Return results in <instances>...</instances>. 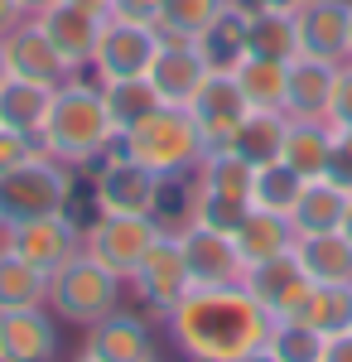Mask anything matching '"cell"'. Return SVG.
Returning a JSON list of instances; mask_svg holds the SVG:
<instances>
[{
  "instance_id": "cell-4",
  "label": "cell",
  "mask_w": 352,
  "mask_h": 362,
  "mask_svg": "<svg viewBox=\"0 0 352 362\" xmlns=\"http://www.w3.org/2000/svg\"><path fill=\"white\" fill-rule=\"evenodd\" d=\"M68 203H73V169L44 150L0 179V227L63 213Z\"/></svg>"
},
{
  "instance_id": "cell-15",
  "label": "cell",
  "mask_w": 352,
  "mask_h": 362,
  "mask_svg": "<svg viewBox=\"0 0 352 362\" xmlns=\"http://www.w3.org/2000/svg\"><path fill=\"white\" fill-rule=\"evenodd\" d=\"M29 20H39V29L49 34V44L63 54V63H68L73 73H87V68H92L97 39H102V25H107V20L78 10L73 0H58V5L44 10V15H29Z\"/></svg>"
},
{
  "instance_id": "cell-37",
  "label": "cell",
  "mask_w": 352,
  "mask_h": 362,
  "mask_svg": "<svg viewBox=\"0 0 352 362\" xmlns=\"http://www.w3.org/2000/svg\"><path fill=\"white\" fill-rule=\"evenodd\" d=\"M251 213V198H232V194H217V189H193V213L189 223H203L213 232H237Z\"/></svg>"
},
{
  "instance_id": "cell-24",
  "label": "cell",
  "mask_w": 352,
  "mask_h": 362,
  "mask_svg": "<svg viewBox=\"0 0 352 362\" xmlns=\"http://www.w3.org/2000/svg\"><path fill=\"white\" fill-rule=\"evenodd\" d=\"M280 160L295 169L299 179H319V174H328V160H333V121L290 116V131H285Z\"/></svg>"
},
{
  "instance_id": "cell-10",
  "label": "cell",
  "mask_w": 352,
  "mask_h": 362,
  "mask_svg": "<svg viewBox=\"0 0 352 362\" xmlns=\"http://www.w3.org/2000/svg\"><path fill=\"white\" fill-rule=\"evenodd\" d=\"M246 112H251V102L242 97L237 78L232 73H208L189 102V116L198 126V136H203V155L208 150H232V136L246 121Z\"/></svg>"
},
{
  "instance_id": "cell-14",
  "label": "cell",
  "mask_w": 352,
  "mask_h": 362,
  "mask_svg": "<svg viewBox=\"0 0 352 362\" xmlns=\"http://www.w3.org/2000/svg\"><path fill=\"white\" fill-rule=\"evenodd\" d=\"M58 358V314L44 305L0 314V362H54Z\"/></svg>"
},
{
  "instance_id": "cell-33",
  "label": "cell",
  "mask_w": 352,
  "mask_h": 362,
  "mask_svg": "<svg viewBox=\"0 0 352 362\" xmlns=\"http://www.w3.org/2000/svg\"><path fill=\"white\" fill-rule=\"evenodd\" d=\"M49 300V276H39L29 261L0 247V314L5 309H34Z\"/></svg>"
},
{
  "instance_id": "cell-43",
  "label": "cell",
  "mask_w": 352,
  "mask_h": 362,
  "mask_svg": "<svg viewBox=\"0 0 352 362\" xmlns=\"http://www.w3.org/2000/svg\"><path fill=\"white\" fill-rule=\"evenodd\" d=\"M78 10H87V15H97V20H111V0H73Z\"/></svg>"
},
{
  "instance_id": "cell-46",
  "label": "cell",
  "mask_w": 352,
  "mask_h": 362,
  "mask_svg": "<svg viewBox=\"0 0 352 362\" xmlns=\"http://www.w3.org/2000/svg\"><path fill=\"white\" fill-rule=\"evenodd\" d=\"M20 5H25V15H44V10L58 5V0H20Z\"/></svg>"
},
{
  "instance_id": "cell-51",
  "label": "cell",
  "mask_w": 352,
  "mask_h": 362,
  "mask_svg": "<svg viewBox=\"0 0 352 362\" xmlns=\"http://www.w3.org/2000/svg\"><path fill=\"white\" fill-rule=\"evenodd\" d=\"M242 5H251V0H242Z\"/></svg>"
},
{
  "instance_id": "cell-44",
  "label": "cell",
  "mask_w": 352,
  "mask_h": 362,
  "mask_svg": "<svg viewBox=\"0 0 352 362\" xmlns=\"http://www.w3.org/2000/svg\"><path fill=\"white\" fill-rule=\"evenodd\" d=\"M237 362H280V358L271 353V343H256V348H251V353H242Z\"/></svg>"
},
{
  "instance_id": "cell-11",
  "label": "cell",
  "mask_w": 352,
  "mask_h": 362,
  "mask_svg": "<svg viewBox=\"0 0 352 362\" xmlns=\"http://www.w3.org/2000/svg\"><path fill=\"white\" fill-rule=\"evenodd\" d=\"M160 54V29L155 25H126V20H107L102 39H97V58H92V73L97 83L111 78H145L150 63Z\"/></svg>"
},
{
  "instance_id": "cell-38",
  "label": "cell",
  "mask_w": 352,
  "mask_h": 362,
  "mask_svg": "<svg viewBox=\"0 0 352 362\" xmlns=\"http://www.w3.org/2000/svg\"><path fill=\"white\" fill-rule=\"evenodd\" d=\"M29 155H39V140L20 136V131H10V126H0V179H5L10 169H20Z\"/></svg>"
},
{
  "instance_id": "cell-22",
  "label": "cell",
  "mask_w": 352,
  "mask_h": 362,
  "mask_svg": "<svg viewBox=\"0 0 352 362\" xmlns=\"http://www.w3.org/2000/svg\"><path fill=\"white\" fill-rule=\"evenodd\" d=\"M295 261L314 285H352V242L343 232H309L295 237Z\"/></svg>"
},
{
  "instance_id": "cell-50",
  "label": "cell",
  "mask_w": 352,
  "mask_h": 362,
  "mask_svg": "<svg viewBox=\"0 0 352 362\" xmlns=\"http://www.w3.org/2000/svg\"><path fill=\"white\" fill-rule=\"evenodd\" d=\"M73 362H97V358H87V353H78V358H73Z\"/></svg>"
},
{
  "instance_id": "cell-21",
  "label": "cell",
  "mask_w": 352,
  "mask_h": 362,
  "mask_svg": "<svg viewBox=\"0 0 352 362\" xmlns=\"http://www.w3.org/2000/svg\"><path fill=\"white\" fill-rule=\"evenodd\" d=\"M295 237H299L295 223H290L285 213H266V208H251V213H246V223L232 232L242 266H261V261H271V256L295 251Z\"/></svg>"
},
{
  "instance_id": "cell-23",
  "label": "cell",
  "mask_w": 352,
  "mask_h": 362,
  "mask_svg": "<svg viewBox=\"0 0 352 362\" xmlns=\"http://www.w3.org/2000/svg\"><path fill=\"white\" fill-rule=\"evenodd\" d=\"M348 198L352 194L343 184H333L328 174L304 179L299 203L290 208V223H295L299 237H309V232H338V227H343V213H348Z\"/></svg>"
},
{
  "instance_id": "cell-8",
  "label": "cell",
  "mask_w": 352,
  "mask_h": 362,
  "mask_svg": "<svg viewBox=\"0 0 352 362\" xmlns=\"http://www.w3.org/2000/svg\"><path fill=\"white\" fill-rule=\"evenodd\" d=\"M160 194H164V179L155 169L136 165L121 150V140L107 155V165L92 174V203H97V213H155Z\"/></svg>"
},
{
  "instance_id": "cell-35",
  "label": "cell",
  "mask_w": 352,
  "mask_h": 362,
  "mask_svg": "<svg viewBox=\"0 0 352 362\" xmlns=\"http://www.w3.org/2000/svg\"><path fill=\"white\" fill-rule=\"evenodd\" d=\"M299 189H304V179L285 160L261 165L256 169V184H251V208H266V213H285L290 218V208L299 203Z\"/></svg>"
},
{
  "instance_id": "cell-7",
  "label": "cell",
  "mask_w": 352,
  "mask_h": 362,
  "mask_svg": "<svg viewBox=\"0 0 352 362\" xmlns=\"http://www.w3.org/2000/svg\"><path fill=\"white\" fill-rule=\"evenodd\" d=\"M0 247L15 251L20 261H29L39 276H54L58 266H68L82 251V227L63 213H49V218H29V223L0 227Z\"/></svg>"
},
{
  "instance_id": "cell-6",
  "label": "cell",
  "mask_w": 352,
  "mask_h": 362,
  "mask_svg": "<svg viewBox=\"0 0 352 362\" xmlns=\"http://www.w3.org/2000/svg\"><path fill=\"white\" fill-rule=\"evenodd\" d=\"M164 232L155 213H97V223L82 232V251L92 261H102L111 276L131 280L140 266V256L150 251V242Z\"/></svg>"
},
{
  "instance_id": "cell-5",
  "label": "cell",
  "mask_w": 352,
  "mask_h": 362,
  "mask_svg": "<svg viewBox=\"0 0 352 362\" xmlns=\"http://www.w3.org/2000/svg\"><path fill=\"white\" fill-rule=\"evenodd\" d=\"M63 324L92 329L97 319H107L111 309H121V276H111L102 261H92L87 251H78L68 266H58L49 276V300Z\"/></svg>"
},
{
  "instance_id": "cell-29",
  "label": "cell",
  "mask_w": 352,
  "mask_h": 362,
  "mask_svg": "<svg viewBox=\"0 0 352 362\" xmlns=\"http://www.w3.org/2000/svg\"><path fill=\"white\" fill-rule=\"evenodd\" d=\"M285 131H290V112H246V121L232 136V150L246 165H275L285 150Z\"/></svg>"
},
{
  "instance_id": "cell-42",
  "label": "cell",
  "mask_w": 352,
  "mask_h": 362,
  "mask_svg": "<svg viewBox=\"0 0 352 362\" xmlns=\"http://www.w3.org/2000/svg\"><path fill=\"white\" fill-rule=\"evenodd\" d=\"M25 20H29V15H25V5H20V0H0V39H5L10 29H20Z\"/></svg>"
},
{
  "instance_id": "cell-3",
  "label": "cell",
  "mask_w": 352,
  "mask_h": 362,
  "mask_svg": "<svg viewBox=\"0 0 352 362\" xmlns=\"http://www.w3.org/2000/svg\"><path fill=\"white\" fill-rule=\"evenodd\" d=\"M121 150L136 160V165L155 169L160 179H189L198 160H203V136H198V126H193L189 107H155V112H145L121 136Z\"/></svg>"
},
{
  "instance_id": "cell-27",
  "label": "cell",
  "mask_w": 352,
  "mask_h": 362,
  "mask_svg": "<svg viewBox=\"0 0 352 362\" xmlns=\"http://www.w3.org/2000/svg\"><path fill=\"white\" fill-rule=\"evenodd\" d=\"M285 319H299V324L319 329L324 338L343 334V329H352V285H314L309 280V290L299 295V305Z\"/></svg>"
},
{
  "instance_id": "cell-25",
  "label": "cell",
  "mask_w": 352,
  "mask_h": 362,
  "mask_svg": "<svg viewBox=\"0 0 352 362\" xmlns=\"http://www.w3.org/2000/svg\"><path fill=\"white\" fill-rule=\"evenodd\" d=\"M246 54L256 58H280L290 63L299 58V29L290 10H271V5H246Z\"/></svg>"
},
{
  "instance_id": "cell-52",
  "label": "cell",
  "mask_w": 352,
  "mask_h": 362,
  "mask_svg": "<svg viewBox=\"0 0 352 362\" xmlns=\"http://www.w3.org/2000/svg\"><path fill=\"white\" fill-rule=\"evenodd\" d=\"M150 362H160V358H150Z\"/></svg>"
},
{
  "instance_id": "cell-20",
  "label": "cell",
  "mask_w": 352,
  "mask_h": 362,
  "mask_svg": "<svg viewBox=\"0 0 352 362\" xmlns=\"http://www.w3.org/2000/svg\"><path fill=\"white\" fill-rule=\"evenodd\" d=\"M338 68L343 63H328V58H290V92H285V112L290 116H314L328 121L333 107V87H338Z\"/></svg>"
},
{
  "instance_id": "cell-16",
  "label": "cell",
  "mask_w": 352,
  "mask_h": 362,
  "mask_svg": "<svg viewBox=\"0 0 352 362\" xmlns=\"http://www.w3.org/2000/svg\"><path fill=\"white\" fill-rule=\"evenodd\" d=\"M348 20H352V0H309V5H299L295 10L299 54L348 63Z\"/></svg>"
},
{
  "instance_id": "cell-40",
  "label": "cell",
  "mask_w": 352,
  "mask_h": 362,
  "mask_svg": "<svg viewBox=\"0 0 352 362\" xmlns=\"http://www.w3.org/2000/svg\"><path fill=\"white\" fill-rule=\"evenodd\" d=\"M333 126H352V58L338 68V87H333V107H328Z\"/></svg>"
},
{
  "instance_id": "cell-9",
  "label": "cell",
  "mask_w": 352,
  "mask_h": 362,
  "mask_svg": "<svg viewBox=\"0 0 352 362\" xmlns=\"http://www.w3.org/2000/svg\"><path fill=\"white\" fill-rule=\"evenodd\" d=\"M131 285H136L140 305L155 309V314H164V319H169V309L193 290L189 261H184V247H179V232H174V227H164L160 237L150 242V251L140 256Z\"/></svg>"
},
{
  "instance_id": "cell-41",
  "label": "cell",
  "mask_w": 352,
  "mask_h": 362,
  "mask_svg": "<svg viewBox=\"0 0 352 362\" xmlns=\"http://www.w3.org/2000/svg\"><path fill=\"white\" fill-rule=\"evenodd\" d=\"M319 362H352V329H343V334H328L324 358H319Z\"/></svg>"
},
{
  "instance_id": "cell-19",
  "label": "cell",
  "mask_w": 352,
  "mask_h": 362,
  "mask_svg": "<svg viewBox=\"0 0 352 362\" xmlns=\"http://www.w3.org/2000/svg\"><path fill=\"white\" fill-rule=\"evenodd\" d=\"M242 285L251 290V300L266 309L271 319H285L299 305V295L309 290V276H304V266L295 261V251H285V256H271L261 266H246Z\"/></svg>"
},
{
  "instance_id": "cell-18",
  "label": "cell",
  "mask_w": 352,
  "mask_h": 362,
  "mask_svg": "<svg viewBox=\"0 0 352 362\" xmlns=\"http://www.w3.org/2000/svg\"><path fill=\"white\" fill-rule=\"evenodd\" d=\"M82 353L97 362H150L155 358V334L140 314H126V309H111L107 319H97L87 329V343Z\"/></svg>"
},
{
  "instance_id": "cell-36",
  "label": "cell",
  "mask_w": 352,
  "mask_h": 362,
  "mask_svg": "<svg viewBox=\"0 0 352 362\" xmlns=\"http://www.w3.org/2000/svg\"><path fill=\"white\" fill-rule=\"evenodd\" d=\"M266 343H271V353L280 362H319L328 338L319 329H309V324H299V319H271Z\"/></svg>"
},
{
  "instance_id": "cell-49",
  "label": "cell",
  "mask_w": 352,
  "mask_h": 362,
  "mask_svg": "<svg viewBox=\"0 0 352 362\" xmlns=\"http://www.w3.org/2000/svg\"><path fill=\"white\" fill-rule=\"evenodd\" d=\"M348 58H352V20H348Z\"/></svg>"
},
{
  "instance_id": "cell-30",
  "label": "cell",
  "mask_w": 352,
  "mask_h": 362,
  "mask_svg": "<svg viewBox=\"0 0 352 362\" xmlns=\"http://www.w3.org/2000/svg\"><path fill=\"white\" fill-rule=\"evenodd\" d=\"M49 107H54V87L25 83V78H10V83L0 87V126L20 131V136H34V140H39Z\"/></svg>"
},
{
  "instance_id": "cell-28",
  "label": "cell",
  "mask_w": 352,
  "mask_h": 362,
  "mask_svg": "<svg viewBox=\"0 0 352 362\" xmlns=\"http://www.w3.org/2000/svg\"><path fill=\"white\" fill-rule=\"evenodd\" d=\"M193 44L203 49V58H208L213 73H232V68L246 58V5H242V0H232L213 25L193 39Z\"/></svg>"
},
{
  "instance_id": "cell-2",
  "label": "cell",
  "mask_w": 352,
  "mask_h": 362,
  "mask_svg": "<svg viewBox=\"0 0 352 362\" xmlns=\"http://www.w3.org/2000/svg\"><path fill=\"white\" fill-rule=\"evenodd\" d=\"M116 126L107 116V102H102V87L82 83L78 73L63 87H54V107L44 116V131H39V150L63 160L68 169H97L107 165V155L116 150Z\"/></svg>"
},
{
  "instance_id": "cell-12",
  "label": "cell",
  "mask_w": 352,
  "mask_h": 362,
  "mask_svg": "<svg viewBox=\"0 0 352 362\" xmlns=\"http://www.w3.org/2000/svg\"><path fill=\"white\" fill-rule=\"evenodd\" d=\"M208 73L213 68H208V58L193 39H160V54H155L145 78H150V87H155V97L164 107H189Z\"/></svg>"
},
{
  "instance_id": "cell-32",
  "label": "cell",
  "mask_w": 352,
  "mask_h": 362,
  "mask_svg": "<svg viewBox=\"0 0 352 362\" xmlns=\"http://www.w3.org/2000/svg\"><path fill=\"white\" fill-rule=\"evenodd\" d=\"M193 184L198 189H217V194H232V198H251L256 165H246L237 150H208L198 160V169H193Z\"/></svg>"
},
{
  "instance_id": "cell-48",
  "label": "cell",
  "mask_w": 352,
  "mask_h": 362,
  "mask_svg": "<svg viewBox=\"0 0 352 362\" xmlns=\"http://www.w3.org/2000/svg\"><path fill=\"white\" fill-rule=\"evenodd\" d=\"M338 232H343V237L352 242V198H348V213H343V227H338Z\"/></svg>"
},
{
  "instance_id": "cell-26",
  "label": "cell",
  "mask_w": 352,
  "mask_h": 362,
  "mask_svg": "<svg viewBox=\"0 0 352 362\" xmlns=\"http://www.w3.org/2000/svg\"><path fill=\"white\" fill-rule=\"evenodd\" d=\"M232 78L242 87V97L251 102V112H285V92H290V63L280 58H256L246 54Z\"/></svg>"
},
{
  "instance_id": "cell-39",
  "label": "cell",
  "mask_w": 352,
  "mask_h": 362,
  "mask_svg": "<svg viewBox=\"0 0 352 362\" xmlns=\"http://www.w3.org/2000/svg\"><path fill=\"white\" fill-rule=\"evenodd\" d=\"M164 0H111V20H126V25H160Z\"/></svg>"
},
{
  "instance_id": "cell-31",
  "label": "cell",
  "mask_w": 352,
  "mask_h": 362,
  "mask_svg": "<svg viewBox=\"0 0 352 362\" xmlns=\"http://www.w3.org/2000/svg\"><path fill=\"white\" fill-rule=\"evenodd\" d=\"M97 87H102V102H107V116H111V126H116V136H126L145 112L160 107L150 78H111V83H97Z\"/></svg>"
},
{
  "instance_id": "cell-47",
  "label": "cell",
  "mask_w": 352,
  "mask_h": 362,
  "mask_svg": "<svg viewBox=\"0 0 352 362\" xmlns=\"http://www.w3.org/2000/svg\"><path fill=\"white\" fill-rule=\"evenodd\" d=\"M10 78H15V73H10V58H5V44H0V87L10 83Z\"/></svg>"
},
{
  "instance_id": "cell-34",
  "label": "cell",
  "mask_w": 352,
  "mask_h": 362,
  "mask_svg": "<svg viewBox=\"0 0 352 362\" xmlns=\"http://www.w3.org/2000/svg\"><path fill=\"white\" fill-rule=\"evenodd\" d=\"M227 5L232 0H164L155 29H160V39H198Z\"/></svg>"
},
{
  "instance_id": "cell-45",
  "label": "cell",
  "mask_w": 352,
  "mask_h": 362,
  "mask_svg": "<svg viewBox=\"0 0 352 362\" xmlns=\"http://www.w3.org/2000/svg\"><path fill=\"white\" fill-rule=\"evenodd\" d=\"M256 5H271V10H290L295 15L299 5H309V0H256Z\"/></svg>"
},
{
  "instance_id": "cell-13",
  "label": "cell",
  "mask_w": 352,
  "mask_h": 362,
  "mask_svg": "<svg viewBox=\"0 0 352 362\" xmlns=\"http://www.w3.org/2000/svg\"><path fill=\"white\" fill-rule=\"evenodd\" d=\"M179 247H184L193 285H242L246 266L237 256V242L227 232H213L203 223H184L179 227Z\"/></svg>"
},
{
  "instance_id": "cell-17",
  "label": "cell",
  "mask_w": 352,
  "mask_h": 362,
  "mask_svg": "<svg viewBox=\"0 0 352 362\" xmlns=\"http://www.w3.org/2000/svg\"><path fill=\"white\" fill-rule=\"evenodd\" d=\"M0 44H5V58H10V73H15V78H25V83L63 87L68 78H73V68H68L63 54L49 44V34L39 29V20H25L20 29H10Z\"/></svg>"
},
{
  "instance_id": "cell-1",
  "label": "cell",
  "mask_w": 352,
  "mask_h": 362,
  "mask_svg": "<svg viewBox=\"0 0 352 362\" xmlns=\"http://www.w3.org/2000/svg\"><path fill=\"white\" fill-rule=\"evenodd\" d=\"M169 334L189 362H237L271 334V314L246 285H193L169 309Z\"/></svg>"
}]
</instances>
